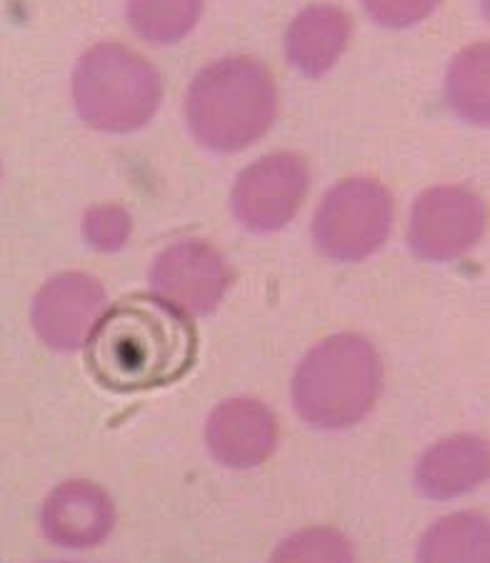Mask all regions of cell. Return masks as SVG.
Returning <instances> with one entry per match:
<instances>
[{
	"instance_id": "obj_11",
	"label": "cell",
	"mask_w": 490,
	"mask_h": 563,
	"mask_svg": "<svg viewBox=\"0 0 490 563\" xmlns=\"http://www.w3.org/2000/svg\"><path fill=\"white\" fill-rule=\"evenodd\" d=\"M41 531L53 547L68 551L96 549L111 539L118 523L115 501L101 484L68 478L43 498Z\"/></svg>"
},
{
	"instance_id": "obj_2",
	"label": "cell",
	"mask_w": 490,
	"mask_h": 563,
	"mask_svg": "<svg viewBox=\"0 0 490 563\" xmlns=\"http://www.w3.org/2000/svg\"><path fill=\"white\" fill-rule=\"evenodd\" d=\"M186 125L198 145L213 153L250 148L274 129L278 86L266 63L225 56L196 73L186 90Z\"/></svg>"
},
{
	"instance_id": "obj_10",
	"label": "cell",
	"mask_w": 490,
	"mask_h": 563,
	"mask_svg": "<svg viewBox=\"0 0 490 563\" xmlns=\"http://www.w3.org/2000/svg\"><path fill=\"white\" fill-rule=\"evenodd\" d=\"M205 449L231 471H250L268 463L280 441V423L270 408L253 396L218 404L205 419Z\"/></svg>"
},
{
	"instance_id": "obj_7",
	"label": "cell",
	"mask_w": 490,
	"mask_h": 563,
	"mask_svg": "<svg viewBox=\"0 0 490 563\" xmlns=\"http://www.w3.org/2000/svg\"><path fill=\"white\" fill-rule=\"evenodd\" d=\"M488 211L476 190L456 184L425 188L408 213L405 241L415 258L448 263L474 251L483 239Z\"/></svg>"
},
{
	"instance_id": "obj_9",
	"label": "cell",
	"mask_w": 490,
	"mask_h": 563,
	"mask_svg": "<svg viewBox=\"0 0 490 563\" xmlns=\"http://www.w3.org/2000/svg\"><path fill=\"white\" fill-rule=\"evenodd\" d=\"M105 308L108 294L101 280L83 271H60L33 296V333L56 353L83 351Z\"/></svg>"
},
{
	"instance_id": "obj_21",
	"label": "cell",
	"mask_w": 490,
	"mask_h": 563,
	"mask_svg": "<svg viewBox=\"0 0 490 563\" xmlns=\"http://www.w3.org/2000/svg\"><path fill=\"white\" fill-rule=\"evenodd\" d=\"M0 176H3V168H0Z\"/></svg>"
},
{
	"instance_id": "obj_6",
	"label": "cell",
	"mask_w": 490,
	"mask_h": 563,
	"mask_svg": "<svg viewBox=\"0 0 490 563\" xmlns=\"http://www.w3.org/2000/svg\"><path fill=\"white\" fill-rule=\"evenodd\" d=\"M311 190V166L293 151H276L245 166L233 180L231 213L241 229L268 235L283 231Z\"/></svg>"
},
{
	"instance_id": "obj_15",
	"label": "cell",
	"mask_w": 490,
	"mask_h": 563,
	"mask_svg": "<svg viewBox=\"0 0 490 563\" xmlns=\"http://www.w3.org/2000/svg\"><path fill=\"white\" fill-rule=\"evenodd\" d=\"M488 70L490 48L486 41L470 43L446 70V101L460 121L470 125H488L490 98H488Z\"/></svg>"
},
{
	"instance_id": "obj_1",
	"label": "cell",
	"mask_w": 490,
	"mask_h": 563,
	"mask_svg": "<svg viewBox=\"0 0 490 563\" xmlns=\"http://www.w3.org/2000/svg\"><path fill=\"white\" fill-rule=\"evenodd\" d=\"M196 356V325L156 294L108 306L86 343L90 376L115 394L176 384L193 368Z\"/></svg>"
},
{
	"instance_id": "obj_13",
	"label": "cell",
	"mask_w": 490,
	"mask_h": 563,
	"mask_svg": "<svg viewBox=\"0 0 490 563\" xmlns=\"http://www.w3.org/2000/svg\"><path fill=\"white\" fill-rule=\"evenodd\" d=\"M350 38L353 18L348 11L333 3L305 5L286 31V60L305 78H323L348 51Z\"/></svg>"
},
{
	"instance_id": "obj_3",
	"label": "cell",
	"mask_w": 490,
	"mask_h": 563,
	"mask_svg": "<svg viewBox=\"0 0 490 563\" xmlns=\"http://www.w3.org/2000/svg\"><path fill=\"white\" fill-rule=\"evenodd\" d=\"M386 368L360 333H335L305 353L290 380V401L315 431H346L374 413Z\"/></svg>"
},
{
	"instance_id": "obj_20",
	"label": "cell",
	"mask_w": 490,
	"mask_h": 563,
	"mask_svg": "<svg viewBox=\"0 0 490 563\" xmlns=\"http://www.w3.org/2000/svg\"><path fill=\"white\" fill-rule=\"evenodd\" d=\"M45 563H93V561H45Z\"/></svg>"
},
{
	"instance_id": "obj_19",
	"label": "cell",
	"mask_w": 490,
	"mask_h": 563,
	"mask_svg": "<svg viewBox=\"0 0 490 563\" xmlns=\"http://www.w3.org/2000/svg\"><path fill=\"white\" fill-rule=\"evenodd\" d=\"M360 5L380 29L405 31L431 18L441 0H360Z\"/></svg>"
},
{
	"instance_id": "obj_5",
	"label": "cell",
	"mask_w": 490,
	"mask_h": 563,
	"mask_svg": "<svg viewBox=\"0 0 490 563\" xmlns=\"http://www.w3.org/2000/svg\"><path fill=\"white\" fill-rule=\"evenodd\" d=\"M396 223V201L386 184L350 176L325 190L311 221L315 251L333 263H360L386 246Z\"/></svg>"
},
{
	"instance_id": "obj_4",
	"label": "cell",
	"mask_w": 490,
	"mask_h": 563,
	"mask_svg": "<svg viewBox=\"0 0 490 563\" xmlns=\"http://www.w3.org/2000/svg\"><path fill=\"white\" fill-rule=\"evenodd\" d=\"M73 108L88 129L135 133L148 125L163 103V80L153 63L123 43L90 45L70 78Z\"/></svg>"
},
{
	"instance_id": "obj_16",
	"label": "cell",
	"mask_w": 490,
	"mask_h": 563,
	"mask_svg": "<svg viewBox=\"0 0 490 563\" xmlns=\"http://www.w3.org/2000/svg\"><path fill=\"white\" fill-rule=\"evenodd\" d=\"M203 8L205 0H125V18L141 41L166 48L193 33Z\"/></svg>"
},
{
	"instance_id": "obj_8",
	"label": "cell",
	"mask_w": 490,
	"mask_h": 563,
	"mask_svg": "<svg viewBox=\"0 0 490 563\" xmlns=\"http://www.w3.org/2000/svg\"><path fill=\"white\" fill-rule=\"evenodd\" d=\"M153 294L188 318L211 316L233 284L229 261L213 243L183 239L163 249L151 263Z\"/></svg>"
},
{
	"instance_id": "obj_18",
	"label": "cell",
	"mask_w": 490,
	"mask_h": 563,
	"mask_svg": "<svg viewBox=\"0 0 490 563\" xmlns=\"http://www.w3.org/2000/svg\"><path fill=\"white\" fill-rule=\"evenodd\" d=\"M80 235L98 253L123 251L133 235V216L121 203H96L80 218Z\"/></svg>"
},
{
	"instance_id": "obj_17",
	"label": "cell",
	"mask_w": 490,
	"mask_h": 563,
	"mask_svg": "<svg viewBox=\"0 0 490 563\" xmlns=\"http://www.w3.org/2000/svg\"><path fill=\"white\" fill-rule=\"evenodd\" d=\"M268 563H356V549L348 536L333 526H305L286 536Z\"/></svg>"
},
{
	"instance_id": "obj_12",
	"label": "cell",
	"mask_w": 490,
	"mask_h": 563,
	"mask_svg": "<svg viewBox=\"0 0 490 563\" xmlns=\"http://www.w3.org/2000/svg\"><path fill=\"white\" fill-rule=\"evenodd\" d=\"M488 443L483 435L456 433L435 441L413 468V486L428 501H453L474 494L488 481Z\"/></svg>"
},
{
	"instance_id": "obj_14",
	"label": "cell",
	"mask_w": 490,
	"mask_h": 563,
	"mask_svg": "<svg viewBox=\"0 0 490 563\" xmlns=\"http://www.w3.org/2000/svg\"><path fill=\"white\" fill-rule=\"evenodd\" d=\"M488 516L456 511L423 531L415 563H490Z\"/></svg>"
}]
</instances>
